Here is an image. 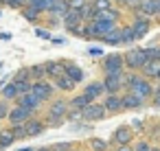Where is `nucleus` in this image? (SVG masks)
<instances>
[{
	"label": "nucleus",
	"mask_w": 160,
	"mask_h": 151,
	"mask_svg": "<svg viewBox=\"0 0 160 151\" xmlns=\"http://www.w3.org/2000/svg\"><path fill=\"white\" fill-rule=\"evenodd\" d=\"M13 131H11V127L9 129H2L0 131V149H5V147H11L13 144Z\"/></svg>",
	"instance_id": "28"
},
{
	"label": "nucleus",
	"mask_w": 160,
	"mask_h": 151,
	"mask_svg": "<svg viewBox=\"0 0 160 151\" xmlns=\"http://www.w3.org/2000/svg\"><path fill=\"white\" fill-rule=\"evenodd\" d=\"M35 35L42 37V40H51V33H48L46 29H35Z\"/></svg>",
	"instance_id": "45"
},
{
	"label": "nucleus",
	"mask_w": 160,
	"mask_h": 151,
	"mask_svg": "<svg viewBox=\"0 0 160 151\" xmlns=\"http://www.w3.org/2000/svg\"><path fill=\"white\" fill-rule=\"evenodd\" d=\"M66 118H68V120H77V118H81V112H79V110H72V107H68V114H66Z\"/></svg>",
	"instance_id": "43"
},
{
	"label": "nucleus",
	"mask_w": 160,
	"mask_h": 151,
	"mask_svg": "<svg viewBox=\"0 0 160 151\" xmlns=\"http://www.w3.org/2000/svg\"><path fill=\"white\" fill-rule=\"evenodd\" d=\"M132 149H134V151H149V149H151V144H149L147 140H136V144H134Z\"/></svg>",
	"instance_id": "39"
},
{
	"label": "nucleus",
	"mask_w": 160,
	"mask_h": 151,
	"mask_svg": "<svg viewBox=\"0 0 160 151\" xmlns=\"http://www.w3.org/2000/svg\"><path fill=\"white\" fill-rule=\"evenodd\" d=\"M46 125H51V127H59V125H62V118H53V116H46Z\"/></svg>",
	"instance_id": "47"
},
{
	"label": "nucleus",
	"mask_w": 160,
	"mask_h": 151,
	"mask_svg": "<svg viewBox=\"0 0 160 151\" xmlns=\"http://www.w3.org/2000/svg\"><path fill=\"white\" fill-rule=\"evenodd\" d=\"M29 79H31V83H35V81H44V79H46V72H44V64L31 66V68H29Z\"/></svg>",
	"instance_id": "23"
},
{
	"label": "nucleus",
	"mask_w": 160,
	"mask_h": 151,
	"mask_svg": "<svg viewBox=\"0 0 160 151\" xmlns=\"http://www.w3.org/2000/svg\"><path fill=\"white\" fill-rule=\"evenodd\" d=\"M103 107H105L108 114H118V112L123 110V105H121V94H108L105 101H103Z\"/></svg>",
	"instance_id": "17"
},
{
	"label": "nucleus",
	"mask_w": 160,
	"mask_h": 151,
	"mask_svg": "<svg viewBox=\"0 0 160 151\" xmlns=\"http://www.w3.org/2000/svg\"><path fill=\"white\" fill-rule=\"evenodd\" d=\"M92 5H94V11H97V13H101V11L112 9V5H114V2H112V0H94Z\"/></svg>",
	"instance_id": "33"
},
{
	"label": "nucleus",
	"mask_w": 160,
	"mask_h": 151,
	"mask_svg": "<svg viewBox=\"0 0 160 151\" xmlns=\"http://www.w3.org/2000/svg\"><path fill=\"white\" fill-rule=\"evenodd\" d=\"M112 2H114V0H112Z\"/></svg>",
	"instance_id": "59"
},
{
	"label": "nucleus",
	"mask_w": 160,
	"mask_h": 151,
	"mask_svg": "<svg viewBox=\"0 0 160 151\" xmlns=\"http://www.w3.org/2000/svg\"><path fill=\"white\" fill-rule=\"evenodd\" d=\"M108 116V112H105V107H103V103H99V101H94V103H90L88 107H83L81 110V118L83 120H103Z\"/></svg>",
	"instance_id": "6"
},
{
	"label": "nucleus",
	"mask_w": 160,
	"mask_h": 151,
	"mask_svg": "<svg viewBox=\"0 0 160 151\" xmlns=\"http://www.w3.org/2000/svg\"><path fill=\"white\" fill-rule=\"evenodd\" d=\"M31 92H33V94H35V96H38V99L42 101V103H44V101H51V99H53L55 85H53V83H51L48 79H44V81H35V83H33V90H31Z\"/></svg>",
	"instance_id": "8"
},
{
	"label": "nucleus",
	"mask_w": 160,
	"mask_h": 151,
	"mask_svg": "<svg viewBox=\"0 0 160 151\" xmlns=\"http://www.w3.org/2000/svg\"><path fill=\"white\" fill-rule=\"evenodd\" d=\"M40 105H42V101H40V99H38L33 92L18 96V107H24V110H29V112H35Z\"/></svg>",
	"instance_id": "14"
},
{
	"label": "nucleus",
	"mask_w": 160,
	"mask_h": 151,
	"mask_svg": "<svg viewBox=\"0 0 160 151\" xmlns=\"http://www.w3.org/2000/svg\"><path fill=\"white\" fill-rule=\"evenodd\" d=\"M51 149H53V151H70L72 144H70V142H57V144H53Z\"/></svg>",
	"instance_id": "41"
},
{
	"label": "nucleus",
	"mask_w": 160,
	"mask_h": 151,
	"mask_svg": "<svg viewBox=\"0 0 160 151\" xmlns=\"http://www.w3.org/2000/svg\"><path fill=\"white\" fill-rule=\"evenodd\" d=\"M145 55H147V59H158V61H160V46L145 48Z\"/></svg>",
	"instance_id": "38"
},
{
	"label": "nucleus",
	"mask_w": 160,
	"mask_h": 151,
	"mask_svg": "<svg viewBox=\"0 0 160 151\" xmlns=\"http://www.w3.org/2000/svg\"><path fill=\"white\" fill-rule=\"evenodd\" d=\"M0 16H2V13H0Z\"/></svg>",
	"instance_id": "60"
},
{
	"label": "nucleus",
	"mask_w": 160,
	"mask_h": 151,
	"mask_svg": "<svg viewBox=\"0 0 160 151\" xmlns=\"http://www.w3.org/2000/svg\"><path fill=\"white\" fill-rule=\"evenodd\" d=\"M24 129H27V138H29V136H40V134L46 129V123L40 120V118H29V120L24 123Z\"/></svg>",
	"instance_id": "18"
},
{
	"label": "nucleus",
	"mask_w": 160,
	"mask_h": 151,
	"mask_svg": "<svg viewBox=\"0 0 160 151\" xmlns=\"http://www.w3.org/2000/svg\"><path fill=\"white\" fill-rule=\"evenodd\" d=\"M129 27H132V31H134V35H136V40H138V37H145V35L149 33L151 20H147V18H134Z\"/></svg>",
	"instance_id": "12"
},
{
	"label": "nucleus",
	"mask_w": 160,
	"mask_h": 151,
	"mask_svg": "<svg viewBox=\"0 0 160 151\" xmlns=\"http://www.w3.org/2000/svg\"><path fill=\"white\" fill-rule=\"evenodd\" d=\"M121 105H123V110H140V107H145L147 103H145V101H140L138 96H134V94L125 92V94L121 96Z\"/></svg>",
	"instance_id": "16"
},
{
	"label": "nucleus",
	"mask_w": 160,
	"mask_h": 151,
	"mask_svg": "<svg viewBox=\"0 0 160 151\" xmlns=\"http://www.w3.org/2000/svg\"><path fill=\"white\" fill-rule=\"evenodd\" d=\"M158 75H160V61L158 59H149L140 68V77H145V79H158Z\"/></svg>",
	"instance_id": "15"
},
{
	"label": "nucleus",
	"mask_w": 160,
	"mask_h": 151,
	"mask_svg": "<svg viewBox=\"0 0 160 151\" xmlns=\"http://www.w3.org/2000/svg\"><path fill=\"white\" fill-rule=\"evenodd\" d=\"M0 92H2V99L5 101H18V96H20V90H18V85L13 81L7 83L5 88H0Z\"/></svg>",
	"instance_id": "21"
},
{
	"label": "nucleus",
	"mask_w": 160,
	"mask_h": 151,
	"mask_svg": "<svg viewBox=\"0 0 160 151\" xmlns=\"http://www.w3.org/2000/svg\"><path fill=\"white\" fill-rule=\"evenodd\" d=\"M94 27H97V31H99V35L103 37V35H108V33H112L114 29H118L116 27V22H94Z\"/></svg>",
	"instance_id": "31"
},
{
	"label": "nucleus",
	"mask_w": 160,
	"mask_h": 151,
	"mask_svg": "<svg viewBox=\"0 0 160 151\" xmlns=\"http://www.w3.org/2000/svg\"><path fill=\"white\" fill-rule=\"evenodd\" d=\"M90 103H92V101H90V99H88V96L81 92V94H77V96H75V99H72L68 105H70L72 110H79V112H81V110H83V107H88Z\"/></svg>",
	"instance_id": "26"
},
{
	"label": "nucleus",
	"mask_w": 160,
	"mask_h": 151,
	"mask_svg": "<svg viewBox=\"0 0 160 151\" xmlns=\"http://www.w3.org/2000/svg\"><path fill=\"white\" fill-rule=\"evenodd\" d=\"M134 40H136V35H134L132 27H123V29H121V44L132 46V44H134Z\"/></svg>",
	"instance_id": "29"
},
{
	"label": "nucleus",
	"mask_w": 160,
	"mask_h": 151,
	"mask_svg": "<svg viewBox=\"0 0 160 151\" xmlns=\"http://www.w3.org/2000/svg\"><path fill=\"white\" fill-rule=\"evenodd\" d=\"M53 2H59V0H53Z\"/></svg>",
	"instance_id": "56"
},
{
	"label": "nucleus",
	"mask_w": 160,
	"mask_h": 151,
	"mask_svg": "<svg viewBox=\"0 0 160 151\" xmlns=\"http://www.w3.org/2000/svg\"><path fill=\"white\" fill-rule=\"evenodd\" d=\"M24 81H31V79H29V68H22V70L16 72V77H13V83H24Z\"/></svg>",
	"instance_id": "36"
},
{
	"label": "nucleus",
	"mask_w": 160,
	"mask_h": 151,
	"mask_svg": "<svg viewBox=\"0 0 160 151\" xmlns=\"http://www.w3.org/2000/svg\"><path fill=\"white\" fill-rule=\"evenodd\" d=\"M35 151H53L51 147H40V149H35Z\"/></svg>",
	"instance_id": "50"
},
{
	"label": "nucleus",
	"mask_w": 160,
	"mask_h": 151,
	"mask_svg": "<svg viewBox=\"0 0 160 151\" xmlns=\"http://www.w3.org/2000/svg\"><path fill=\"white\" fill-rule=\"evenodd\" d=\"M66 5L70 11H81L86 7V0H66Z\"/></svg>",
	"instance_id": "35"
},
{
	"label": "nucleus",
	"mask_w": 160,
	"mask_h": 151,
	"mask_svg": "<svg viewBox=\"0 0 160 151\" xmlns=\"http://www.w3.org/2000/svg\"><path fill=\"white\" fill-rule=\"evenodd\" d=\"M123 61H125V68H129V72H136L140 70L149 59L145 55V48H129L125 55H123Z\"/></svg>",
	"instance_id": "3"
},
{
	"label": "nucleus",
	"mask_w": 160,
	"mask_h": 151,
	"mask_svg": "<svg viewBox=\"0 0 160 151\" xmlns=\"http://www.w3.org/2000/svg\"><path fill=\"white\" fill-rule=\"evenodd\" d=\"M11 131H13V138H16V140L27 138V129H24V125H16V127H11Z\"/></svg>",
	"instance_id": "37"
},
{
	"label": "nucleus",
	"mask_w": 160,
	"mask_h": 151,
	"mask_svg": "<svg viewBox=\"0 0 160 151\" xmlns=\"http://www.w3.org/2000/svg\"><path fill=\"white\" fill-rule=\"evenodd\" d=\"M44 72H46V79H59L66 75V64L64 61H46L44 64Z\"/></svg>",
	"instance_id": "10"
},
{
	"label": "nucleus",
	"mask_w": 160,
	"mask_h": 151,
	"mask_svg": "<svg viewBox=\"0 0 160 151\" xmlns=\"http://www.w3.org/2000/svg\"><path fill=\"white\" fill-rule=\"evenodd\" d=\"M134 18H156L158 16V0H140V5L132 9Z\"/></svg>",
	"instance_id": "5"
},
{
	"label": "nucleus",
	"mask_w": 160,
	"mask_h": 151,
	"mask_svg": "<svg viewBox=\"0 0 160 151\" xmlns=\"http://www.w3.org/2000/svg\"><path fill=\"white\" fill-rule=\"evenodd\" d=\"M22 16H24V18L29 20V22H35V20L40 18V13H38V11H35L33 7H24V9H22Z\"/></svg>",
	"instance_id": "34"
},
{
	"label": "nucleus",
	"mask_w": 160,
	"mask_h": 151,
	"mask_svg": "<svg viewBox=\"0 0 160 151\" xmlns=\"http://www.w3.org/2000/svg\"><path fill=\"white\" fill-rule=\"evenodd\" d=\"M158 16H160V0H158Z\"/></svg>",
	"instance_id": "53"
},
{
	"label": "nucleus",
	"mask_w": 160,
	"mask_h": 151,
	"mask_svg": "<svg viewBox=\"0 0 160 151\" xmlns=\"http://www.w3.org/2000/svg\"><path fill=\"white\" fill-rule=\"evenodd\" d=\"M20 151H35V149H29V147H27V149H20Z\"/></svg>",
	"instance_id": "52"
},
{
	"label": "nucleus",
	"mask_w": 160,
	"mask_h": 151,
	"mask_svg": "<svg viewBox=\"0 0 160 151\" xmlns=\"http://www.w3.org/2000/svg\"><path fill=\"white\" fill-rule=\"evenodd\" d=\"M149 151H160V147H151V149H149Z\"/></svg>",
	"instance_id": "51"
},
{
	"label": "nucleus",
	"mask_w": 160,
	"mask_h": 151,
	"mask_svg": "<svg viewBox=\"0 0 160 151\" xmlns=\"http://www.w3.org/2000/svg\"><path fill=\"white\" fill-rule=\"evenodd\" d=\"M118 20H121V11H118L116 7H112V9H108V11L97 13L92 22H118Z\"/></svg>",
	"instance_id": "19"
},
{
	"label": "nucleus",
	"mask_w": 160,
	"mask_h": 151,
	"mask_svg": "<svg viewBox=\"0 0 160 151\" xmlns=\"http://www.w3.org/2000/svg\"><path fill=\"white\" fill-rule=\"evenodd\" d=\"M79 13H81V20H83V22H92V20H94V16H97V11H94V5H92V2H86V7H83Z\"/></svg>",
	"instance_id": "30"
},
{
	"label": "nucleus",
	"mask_w": 160,
	"mask_h": 151,
	"mask_svg": "<svg viewBox=\"0 0 160 151\" xmlns=\"http://www.w3.org/2000/svg\"><path fill=\"white\" fill-rule=\"evenodd\" d=\"M5 2L9 7H13V9H24L27 7V0H5Z\"/></svg>",
	"instance_id": "40"
},
{
	"label": "nucleus",
	"mask_w": 160,
	"mask_h": 151,
	"mask_svg": "<svg viewBox=\"0 0 160 151\" xmlns=\"http://www.w3.org/2000/svg\"><path fill=\"white\" fill-rule=\"evenodd\" d=\"M132 140H134V129H132L129 125H121V127H116L114 134H112V142H114L116 147L132 144Z\"/></svg>",
	"instance_id": "7"
},
{
	"label": "nucleus",
	"mask_w": 160,
	"mask_h": 151,
	"mask_svg": "<svg viewBox=\"0 0 160 151\" xmlns=\"http://www.w3.org/2000/svg\"><path fill=\"white\" fill-rule=\"evenodd\" d=\"M127 92L129 94H134V96H138L140 101H151V96H153V85H151V81L149 79H145V77H140V72H127Z\"/></svg>",
	"instance_id": "1"
},
{
	"label": "nucleus",
	"mask_w": 160,
	"mask_h": 151,
	"mask_svg": "<svg viewBox=\"0 0 160 151\" xmlns=\"http://www.w3.org/2000/svg\"><path fill=\"white\" fill-rule=\"evenodd\" d=\"M127 72H123V75H114V77H105L101 83H103V90H105V94H118L123 88L127 90Z\"/></svg>",
	"instance_id": "4"
},
{
	"label": "nucleus",
	"mask_w": 160,
	"mask_h": 151,
	"mask_svg": "<svg viewBox=\"0 0 160 151\" xmlns=\"http://www.w3.org/2000/svg\"><path fill=\"white\" fill-rule=\"evenodd\" d=\"M151 103H153L156 107H160V85H158V88H153V96H151Z\"/></svg>",
	"instance_id": "44"
},
{
	"label": "nucleus",
	"mask_w": 160,
	"mask_h": 151,
	"mask_svg": "<svg viewBox=\"0 0 160 151\" xmlns=\"http://www.w3.org/2000/svg\"><path fill=\"white\" fill-rule=\"evenodd\" d=\"M48 13H51L53 18H64V16L68 13V5H66V0L53 2V5H51V9H48Z\"/></svg>",
	"instance_id": "22"
},
{
	"label": "nucleus",
	"mask_w": 160,
	"mask_h": 151,
	"mask_svg": "<svg viewBox=\"0 0 160 151\" xmlns=\"http://www.w3.org/2000/svg\"><path fill=\"white\" fill-rule=\"evenodd\" d=\"M86 2H94V0H86Z\"/></svg>",
	"instance_id": "55"
},
{
	"label": "nucleus",
	"mask_w": 160,
	"mask_h": 151,
	"mask_svg": "<svg viewBox=\"0 0 160 151\" xmlns=\"http://www.w3.org/2000/svg\"><path fill=\"white\" fill-rule=\"evenodd\" d=\"M103 92H105V90H103V83H101V81H92V83H88V85H86V90H83V94H86L92 103H94Z\"/></svg>",
	"instance_id": "20"
},
{
	"label": "nucleus",
	"mask_w": 160,
	"mask_h": 151,
	"mask_svg": "<svg viewBox=\"0 0 160 151\" xmlns=\"http://www.w3.org/2000/svg\"><path fill=\"white\" fill-rule=\"evenodd\" d=\"M68 101L66 99H55L53 103H51V107H48V116H53V118H66V114H68Z\"/></svg>",
	"instance_id": "11"
},
{
	"label": "nucleus",
	"mask_w": 160,
	"mask_h": 151,
	"mask_svg": "<svg viewBox=\"0 0 160 151\" xmlns=\"http://www.w3.org/2000/svg\"><path fill=\"white\" fill-rule=\"evenodd\" d=\"M101 68H103L105 77L123 75V72H125V61H123V55H121V53H112V55L103 57V61H101Z\"/></svg>",
	"instance_id": "2"
},
{
	"label": "nucleus",
	"mask_w": 160,
	"mask_h": 151,
	"mask_svg": "<svg viewBox=\"0 0 160 151\" xmlns=\"http://www.w3.org/2000/svg\"><path fill=\"white\" fill-rule=\"evenodd\" d=\"M9 110H11V107H9L7 101H0V118H7V116H9Z\"/></svg>",
	"instance_id": "42"
},
{
	"label": "nucleus",
	"mask_w": 160,
	"mask_h": 151,
	"mask_svg": "<svg viewBox=\"0 0 160 151\" xmlns=\"http://www.w3.org/2000/svg\"><path fill=\"white\" fill-rule=\"evenodd\" d=\"M0 2H5V0H0Z\"/></svg>",
	"instance_id": "57"
},
{
	"label": "nucleus",
	"mask_w": 160,
	"mask_h": 151,
	"mask_svg": "<svg viewBox=\"0 0 160 151\" xmlns=\"http://www.w3.org/2000/svg\"><path fill=\"white\" fill-rule=\"evenodd\" d=\"M90 149L92 151H110V142H105L103 138H90Z\"/></svg>",
	"instance_id": "32"
},
{
	"label": "nucleus",
	"mask_w": 160,
	"mask_h": 151,
	"mask_svg": "<svg viewBox=\"0 0 160 151\" xmlns=\"http://www.w3.org/2000/svg\"><path fill=\"white\" fill-rule=\"evenodd\" d=\"M158 79H160V75H158Z\"/></svg>",
	"instance_id": "58"
},
{
	"label": "nucleus",
	"mask_w": 160,
	"mask_h": 151,
	"mask_svg": "<svg viewBox=\"0 0 160 151\" xmlns=\"http://www.w3.org/2000/svg\"><path fill=\"white\" fill-rule=\"evenodd\" d=\"M66 77L72 79L75 83H79V81H83V70L75 64H66Z\"/></svg>",
	"instance_id": "24"
},
{
	"label": "nucleus",
	"mask_w": 160,
	"mask_h": 151,
	"mask_svg": "<svg viewBox=\"0 0 160 151\" xmlns=\"http://www.w3.org/2000/svg\"><path fill=\"white\" fill-rule=\"evenodd\" d=\"M70 151H83V149H75V147H72V149H70Z\"/></svg>",
	"instance_id": "54"
},
{
	"label": "nucleus",
	"mask_w": 160,
	"mask_h": 151,
	"mask_svg": "<svg viewBox=\"0 0 160 151\" xmlns=\"http://www.w3.org/2000/svg\"><path fill=\"white\" fill-rule=\"evenodd\" d=\"M101 42H105V44H110V46H121V29H114L112 33L103 35Z\"/></svg>",
	"instance_id": "27"
},
{
	"label": "nucleus",
	"mask_w": 160,
	"mask_h": 151,
	"mask_svg": "<svg viewBox=\"0 0 160 151\" xmlns=\"http://www.w3.org/2000/svg\"><path fill=\"white\" fill-rule=\"evenodd\" d=\"M9 123H11V127H16V125H24L29 118H33V112H29V110H24V107H11L9 110Z\"/></svg>",
	"instance_id": "9"
},
{
	"label": "nucleus",
	"mask_w": 160,
	"mask_h": 151,
	"mask_svg": "<svg viewBox=\"0 0 160 151\" xmlns=\"http://www.w3.org/2000/svg\"><path fill=\"white\" fill-rule=\"evenodd\" d=\"M53 85H55L57 90H62V92H72L77 83H75L72 79H68V77L64 75V77H59V79H55V83H53Z\"/></svg>",
	"instance_id": "25"
},
{
	"label": "nucleus",
	"mask_w": 160,
	"mask_h": 151,
	"mask_svg": "<svg viewBox=\"0 0 160 151\" xmlns=\"http://www.w3.org/2000/svg\"><path fill=\"white\" fill-rule=\"evenodd\" d=\"M81 24H83V20H81V13H79V11H70V9H68V13L64 16V27H66V31L75 33V31H77Z\"/></svg>",
	"instance_id": "13"
},
{
	"label": "nucleus",
	"mask_w": 160,
	"mask_h": 151,
	"mask_svg": "<svg viewBox=\"0 0 160 151\" xmlns=\"http://www.w3.org/2000/svg\"><path fill=\"white\" fill-rule=\"evenodd\" d=\"M132 129H142V120H134V125H129Z\"/></svg>",
	"instance_id": "48"
},
{
	"label": "nucleus",
	"mask_w": 160,
	"mask_h": 151,
	"mask_svg": "<svg viewBox=\"0 0 160 151\" xmlns=\"http://www.w3.org/2000/svg\"><path fill=\"white\" fill-rule=\"evenodd\" d=\"M88 55H90V57H101L103 51H101L99 46H92V48H88Z\"/></svg>",
	"instance_id": "46"
},
{
	"label": "nucleus",
	"mask_w": 160,
	"mask_h": 151,
	"mask_svg": "<svg viewBox=\"0 0 160 151\" xmlns=\"http://www.w3.org/2000/svg\"><path fill=\"white\" fill-rule=\"evenodd\" d=\"M114 151H134V149H132V144H125V147H116Z\"/></svg>",
	"instance_id": "49"
}]
</instances>
